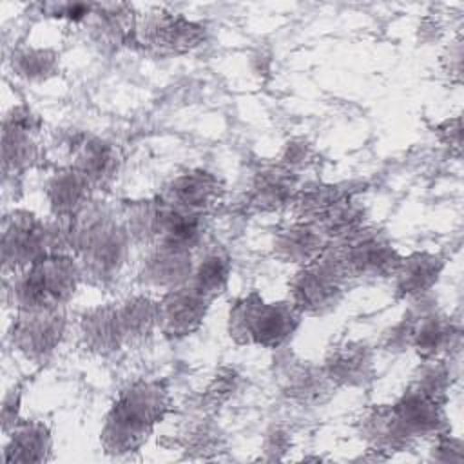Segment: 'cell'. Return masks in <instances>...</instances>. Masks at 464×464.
<instances>
[{
	"mask_svg": "<svg viewBox=\"0 0 464 464\" xmlns=\"http://www.w3.org/2000/svg\"><path fill=\"white\" fill-rule=\"evenodd\" d=\"M169 395L160 382H138L121 392L109 411L102 439L109 451H134L147 439L150 428L167 413Z\"/></svg>",
	"mask_w": 464,
	"mask_h": 464,
	"instance_id": "obj_1",
	"label": "cell"
},
{
	"mask_svg": "<svg viewBox=\"0 0 464 464\" xmlns=\"http://www.w3.org/2000/svg\"><path fill=\"white\" fill-rule=\"evenodd\" d=\"M301 314L290 301L266 303L257 292L237 299L228 312L230 337L239 344L283 346L299 324Z\"/></svg>",
	"mask_w": 464,
	"mask_h": 464,
	"instance_id": "obj_2",
	"label": "cell"
},
{
	"mask_svg": "<svg viewBox=\"0 0 464 464\" xmlns=\"http://www.w3.org/2000/svg\"><path fill=\"white\" fill-rule=\"evenodd\" d=\"M80 277L82 268L72 257L47 254L14 279L13 299L22 310H56L74 294Z\"/></svg>",
	"mask_w": 464,
	"mask_h": 464,
	"instance_id": "obj_3",
	"label": "cell"
},
{
	"mask_svg": "<svg viewBox=\"0 0 464 464\" xmlns=\"http://www.w3.org/2000/svg\"><path fill=\"white\" fill-rule=\"evenodd\" d=\"M346 276L332 254L306 263L290 281V303L303 315L334 310L344 294Z\"/></svg>",
	"mask_w": 464,
	"mask_h": 464,
	"instance_id": "obj_4",
	"label": "cell"
},
{
	"mask_svg": "<svg viewBox=\"0 0 464 464\" xmlns=\"http://www.w3.org/2000/svg\"><path fill=\"white\" fill-rule=\"evenodd\" d=\"M343 274L348 277H384L393 276L401 257L395 248L377 232L361 227L343 237L341 246L330 252Z\"/></svg>",
	"mask_w": 464,
	"mask_h": 464,
	"instance_id": "obj_5",
	"label": "cell"
},
{
	"mask_svg": "<svg viewBox=\"0 0 464 464\" xmlns=\"http://www.w3.org/2000/svg\"><path fill=\"white\" fill-rule=\"evenodd\" d=\"M4 261L25 268L36 259L51 254L47 225L29 212H13L4 223Z\"/></svg>",
	"mask_w": 464,
	"mask_h": 464,
	"instance_id": "obj_6",
	"label": "cell"
},
{
	"mask_svg": "<svg viewBox=\"0 0 464 464\" xmlns=\"http://www.w3.org/2000/svg\"><path fill=\"white\" fill-rule=\"evenodd\" d=\"M208 303L210 299L188 283L174 286L158 303V326L172 337L188 335L201 324Z\"/></svg>",
	"mask_w": 464,
	"mask_h": 464,
	"instance_id": "obj_7",
	"label": "cell"
},
{
	"mask_svg": "<svg viewBox=\"0 0 464 464\" xmlns=\"http://www.w3.org/2000/svg\"><path fill=\"white\" fill-rule=\"evenodd\" d=\"M63 335V317L56 310H22L13 337L31 359H44L54 352Z\"/></svg>",
	"mask_w": 464,
	"mask_h": 464,
	"instance_id": "obj_8",
	"label": "cell"
},
{
	"mask_svg": "<svg viewBox=\"0 0 464 464\" xmlns=\"http://www.w3.org/2000/svg\"><path fill=\"white\" fill-rule=\"evenodd\" d=\"M203 27L176 13H152L140 25L141 42L163 53H183L198 45Z\"/></svg>",
	"mask_w": 464,
	"mask_h": 464,
	"instance_id": "obj_9",
	"label": "cell"
},
{
	"mask_svg": "<svg viewBox=\"0 0 464 464\" xmlns=\"http://www.w3.org/2000/svg\"><path fill=\"white\" fill-rule=\"evenodd\" d=\"M192 272L190 248L172 246V245H152L149 256L143 259L141 277L145 283L174 288L188 281Z\"/></svg>",
	"mask_w": 464,
	"mask_h": 464,
	"instance_id": "obj_10",
	"label": "cell"
},
{
	"mask_svg": "<svg viewBox=\"0 0 464 464\" xmlns=\"http://www.w3.org/2000/svg\"><path fill=\"white\" fill-rule=\"evenodd\" d=\"M219 181L212 174L198 170L181 174L176 179H172L163 201L176 208L201 214L203 210L210 208L219 199Z\"/></svg>",
	"mask_w": 464,
	"mask_h": 464,
	"instance_id": "obj_11",
	"label": "cell"
},
{
	"mask_svg": "<svg viewBox=\"0 0 464 464\" xmlns=\"http://www.w3.org/2000/svg\"><path fill=\"white\" fill-rule=\"evenodd\" d=\"M324 232L319 225L295 221L279 230L274 239L276 256L286 263H310L317 259L324 248Z\"/></svg>",
	"mask_w": 464,
	"mask_h": 464,
	"instance_id": "obj_12",
	"label": "cell"
},
{
	"mask_svg": "<svg viewBox=\"0 0 464 464\" xmlns=\"http://www.w3.org/2000/svg\"><path fill=\"white\" fill-rule=\"evenodd\" d=\"M91 181L76 169L56 172L47 185V198L56 218L71 219L78 216L87 203Z\"/></svg>",
	"mask_w": 464,
	"mask_h": 464,
	"instance_id": "obj_13",
	"label": "cell"
},
{
	"mask_svg": "<svg viewBox=\"0 0 464 464\" xmlns=\"http://www.w3.org/2000/svg\"><path fill=\"white\" fill-rule=\"evenodd\" d=\"M324 375L339 384H362L372 375L370 350L359 343H343L326 357Z\"/></svg>",
	"mask_w": 464,
	"mask_h": 464,
	"instance_id": "obj_14",
	"label": "cell"
},
{
	"mask_svg": "<svg viewBox=\"0 0 464 464\" xmlns=\"http://www.w3.org/2000/svg\"><path fill=\"white\" fill-rule=\"evenodd\" d=\"M440 270L442 259L433 254L417 252L406 259H401L397 270L393 272L397 279V292L402 297L420 295L437 283Z\"/></svg>",
	"mask_w": 464,
	"mask_h": 464,
	"instance_id": "obj_15",
	"label": "cell"
},
{
	"mask_svg": "<svg viewBox=\"0 0 464 464\" xmlns=\"http://www.w3.org/2000/svg\"><path fill=\"white\" fill-rule=\"evenodd\" d=\"M82 334L89 348L102 353L112 352L127 341L118 306H103L85 314Z\"/></svg>",
	"mask_w": 464,
	"mask_h": 464,
	"instance_id": "obj_16",
	"label": "cell"
},
{
	"mask_svg": "<svg viewBox=\"0 0 464 464\" xmlns=\"http://www.w3.org/2000/svg\"><path fill=\"white\" fill-rule=\"evenodd\" d=\"M453 335H457V332H453V326L448 319L426 315L417 324H411L410 344L424 361L437 359L451 346Z\"/></svg>",
	"mask_w": 464,
	"mask_h": 464,
	"instance_id": "obj_17",
	"label": "cell"
},
{
	"mask_svg": "<svg viewBox=\"0 0 464 464\" xmlns=\"http://www.w3.org/2000/svg\"><path fill=\"white\" fill-rule=\"evenodd\" d=\"M74 167L91 183L105 181L116 170V150L102 140H80L74 152Z\"/></svg>",
	"mask_w": 464,
	"mask_h": 464,
	"instance_id": "obj_18",
	"label": "cell"
},
{
	"mask_svg": "<svg viewBox=\"0 0 464 464\" xmlns=\"http://www.w3.org/2000/svg\"><path fill=\"white\" fill-rule=\"evenodd\" d=\"M49 450V431L40 422L22 424L11 435V440L5 448V460L18 462H38L45 459Z\"/></svg>",
	"mask_w": 464,
	"mask_h": 464,
	"instance_id": "obj_19",
	"label": "cell"
},
{
	"mask_svg": "<svg viewBox=\"0 0 464 464\" xmlns=\"http://www.w3.org/2000/svg\"><path fill=\"white\" fill-rule=\"evenodd\" d=\"M230 276V261L221 252H210L192 266L188 285L201 292L205 297L212 299L223 292Z\"/></svg>",
	"mask_w": 464,
	"mask_h": 464,
	"instance_id": "obj_20",
	"label": "cell"
},
{
	"mask_svg": "<svg viewBox=\"0 0 464 464\" xmlns=\"http://www.w3.org/2000/svg\"><path fill=\"white\" fill-rule=\"evenodd\" d=\"M292 179L286 170L270 169L257 176L254 183V199L261 207H277L285 199H290Z\"/></svg>",
	"mask_w": 464,
	"mask_h": 464,
	"instance_id": "obj_21",
	"label": "cell"
}]
</instances>
